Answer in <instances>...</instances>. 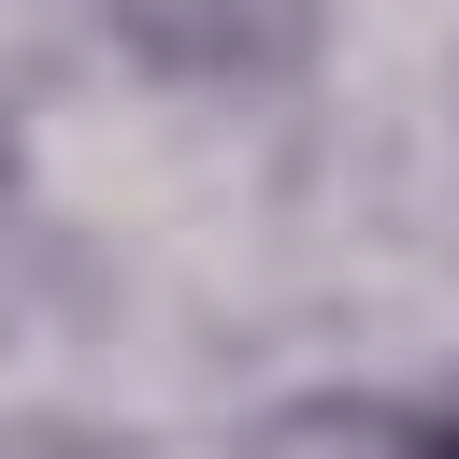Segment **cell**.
Here are the masks:
<instances>
[{"label": "cell", "instance_id": "cell-2", "mask_svg": "<svg viewBox=\"0 0 459 459\" xmlns=\"http://www.w3.org/2000/svg\"><path fill=\"white\" fill-rule=\"evenodd\" d=\"M230 459H430V445H416V387H287Z\"/></svg>", "mask_w": 459, "mask_h": 459}, {"label": "cell", "instance_id": "cell-1", "mask_svg": "<svg viewBox=\"0 0 459 459\" xmlns=\"http://www.w3.org/2000/svg\"><path fill=\"white\" fill-rule=\"evenodd\" d=\"M100 29L172 100H273L330 57V0H100Z\"/></svg>", "mask_w": 459, "mask_h": 459}, {"label": "cell", "instance_id": "cell-4", "mask_svg": "<svg viewBox=\"0 0 459 459\" xmlns=\"http://www.w3.org/2000/svg\"><path fill=\"white\" fill-rule=\"evenodd\" d=\"M29 230V129H14V100H0V244Z\"/></svg>", "mask_w": 459, "mask_h": 459}, {"label": "cell", "instance_id": "cell-5", "mask_svg": "<svg viewBox=\"0 0 459 459\" xmlns=\"http://www.w3.org/2000/svg\"><path fill=\"white\" fill-rule=\"evenodd\" d=\"M416 445H430V459H459V373H430V387H416Z\"/></svg>", "mask_w": 459, "mask_h": 459}, {"label": "cell", "instance_id": "cell-3", "mask_svg": "<svg viewBox=\"0 0 459 459\" xmlns=\"http://www.w3.org/2000/svg\"><path fill=\"white\" fill-rule=\"evenodd\" d=\"M0 459H100V430H72V416H0Z\"/></svg>", "mask_w": 459, "mask_h": 459}]
</instances>
